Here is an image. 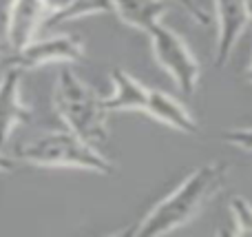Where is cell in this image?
<instances>
[{
    "label": "cell",
    "instance_id": "15",
    "mask_svg": "<svg viewBox=\"0 0 252 237\" xmlns=\"http://www.w3.org/2000/svg\"><path fill=\"white\" fill-rule=\"evenodd\" d=\"M11 171H16V160L0 151V173H11Z\"/></svg>",
    "mask_w": 252,
    "mask_h": 237
},
{
    "label": "cell",
    "instance_id": "10",
    "mask_svg": "<svg viewBox=\"0 0 252 237\" xmlns=\"http://www.w3.org/2000/svg\"><path fill=\"white\" fill-rule=\"evenodd\" d=\"M168 9L166 0H113V13L133 29L148 34Z\"/></svg>",
    "mask_w": 252,
    "mask_h": 237
},
{
    "label": "cell",
    "instance_id": "12",
    "mask_svg": "<svg viewBox=\"0 0 252 237\" xmlns=\"http://www.w3.org/2000/svg\"><path fill=\"white\" fill-rule=\"evenodd\" d=\"M230 215L235 222L232 233L237 235H252V204L246 198L230 200Z\"/></svg>",
    "mask_w": 252,
    "mask_h": 237
},
{
    "label": "cell",
    "instance_id": "17",
    "mask_svg": "<svg viewBox=\"0 0 252 237\" xmlns=\"http://www.w3.org/2000/svg\"><path fill=\"white\" fill-rule=\"evenodd\" d=\"M246 78H248V82H252V62H250L248 71H246Z\"/></svg>",
    "mask_w": 252,
    "mask_h": 237
},
{
    "label": "cell",
    "instance_id": "6",
    "mask_svg": "<svg viewBox=\"0 0 252 237\" xmlns=\"http://www.w3.org/2000/svg\"><path fill=\"white\" fill-rule=\"evenodd\" d=\"M11 60L9 65L18 67L20 71L27 69H38L44 65H53V62H80L84 58V42L78 35L60 34L51 35V38H40L27 42L22 49L11 51Z\"/></svg>",
    "mask_w": 252,
    "mask_h": 237
},
{
    "label": "cell",
    "instance_id": "18",
    "mask_svg": "<svg viewBox=\"0 0 252 237\" xmlns=\"http://www.w3.org/2000/svg\"><path fill=\"white\" fill-rule=\"evenodd\" d=\"M0 53H2V44H0Z\"/></svg>",
    "mask_w": 252,
    "mask_h": 237
},
{
    "label": "cell",
    "instance_id": "4",
    "mask_svg": "<svg viewBox=\"0 0 252 237\" xmlns=\"http://www.w3.org/2000/svg\"><path fill=\"white\" fill-rule=\"evenodd\" d=\"M18 160L40 169H82V171L113 175L115 167L95 146L80 140L75 133L51 131L18 149Z\"/></svg>",
    "mask_w": 252,
    "mask_h": 237
},
{
    "label": "cell",
    "instance_id": "14",
    "mask_svg": "<svg viewBox=\"0 0 252 237\" xmlns=\"http://www.w3.org/2000/svg\"><path fill=\"white\" fill-rule=\"evenodd\" d=\"M175 2H177L190 18H195L199 25H210V16L204 11V7L197 4V0H175Z\"/></svg>",
    "mask_w": 252,
    "mask_h": 237
},
{
    "label": "cell",
    "instance_id": "3",
    "mask_svg": "<svg viewBox=\"0 0 252 237\" xmlns=\"http://www.w3.org/2000/svg\"><path fill=\"white\" fill-rule=\"evenodd\" d=\"M111 80L115 84V91L111 96H104V106L109 109V113H113V111H144L151 118L173 127L175 131H199V124L192 118L190 111L166 91L146 87L120 67L111 69Z\"/></svg>",
    "mask_w": 252,
    "mask_h": 237
},
{
    "label": "cell",
    "instance_id": "13",
    "mask_svg": "<svg viewBox=\"0 0 252 237\" xmlns=\"http://www.w3.org/2000/svg\"><path fill=\"white\" fill-rule=\"evenodd\" d=\"M223 142L241 151L252 153V129H230L223 133Z\"/></svg>",
    "mask_w": 252,
    "mask_h": 237
},
{
    "label": "cell",
    "instance_id": "8",
    "mask_svg": "<svg viewBox=\"0 0 252 237\" xmlns=\"http://www.w3.org/2000/svg\"><path fill=\"white\" fill-rule=\"evenodd\" d=\"M20 75L18 67H11L0 78V149L9 142L13 129L31 120V106L22 102L20 96Z\"/></svg>",
    "mask_w": 252,
    "mask_h": 237
},
{
    "label": "cell",
    "instance_id": "16",
    "mask_svg": "<svg viewBox=\"0 0 252 237\" xmlns=\"http://www.w3.org/2000/svg\"><path fill=\"white\" fill-rule=\"evenodd\" d=\"M246 11H248V18L252 20V0H246Z\"/></svg>",
    "mask_w": 252,
    "mask_h": 237
},
{
    "label": "cell",
    "instance_id": "7",
    "mask_svg": "<svg viewBox=\"0 0 252 237\" xmlns=\"http://www.w3.org/2000/svg\"><path fill=\"white\" fill-rule=\"evenodd\" d=\"M215 11H217L215 67H223L250 18L246 11V0H215Z\"/></svg>",
    "mask_w": 252,
    "mask_h": 237
},
{
    "label": "cell",
    "instance_id": "1",
    "mask_svg": "<svg viewBox=\"0 0 252 237\" xmlns=\"http://www.w3.org/2000/svg\"><path fill=\"white\" fill-rule=\"evenodd\" d=\"M228 173H230V167H228V162H221V160H215V162L199 167L168 198H164L155 208H151L139 220V224L135 229L126 231V233L148 237V235H166L182 229L184 224L195 220L197 213L226 184Z\"/></svg>",
    "mask_w": 252,
    "mask_h": 237
},
{
    "label": "cell",
    "instance_id": "5",
    "mask_svg": "<svg viewBox=\"0 0 252 237\" xmlns=\"http://www.w3.org/2000/svg\"><path fill=\"white\" fill-rule=\"evenodd\" d=\"M146 35L151 38V49L157 65L173 78V82L184 96H192L199 87L201 67L192 56L186 40L161 22H157Z\"/></svg>",
    "mask_w": 252,
    "mask_h": 237
},
{
    "label": "cell",
    "instance_id": "11",
    "mask_svg": "<svg viewBox=\"0 0 252 237\" xmlns=\"http://www.w3.org/2000/svg\"><path fill=\"white\" fill-rule=\"evenodd\" d=\"M93 13H113V0H71V4L64 11L51 16L44 25H60V22L93 16Z\"/></svg>",
    "mask_w": 252,
    "mask_h": 237
},
{
    "label": "cell",
    "instance_id": "9",
    "mask_svg": "<svg viewBox=\"0 0 252 237\" xmlns=\"http://www.w3.org/2000/svg\"><path fill=\"white\" fill-rule=\"evenodd\" d=\"M44 20H47V9L42 0H13L4 27V40L9 49L18 51L27 42H31Z\"/></svg>",
    "mask_w": 252,
    "mask_h": 237
},
{
    "label": "cell",
    "instance_id": "2",
    "mask_svg": "<svg viewBox=\"0 0 252 237\" xmlns=\"http://www.w3.org/2000/svg\"><path fill=\"white\" fill-rule=\"evenodd\" d=\"M53 106L66 129L87 144L100 149L109 140V109L104 106V96L82 82L75 71H60L53 89Z\"/></svg>",
    "mask_w": 252,
    "mask_h": 237
}]
</instances>
